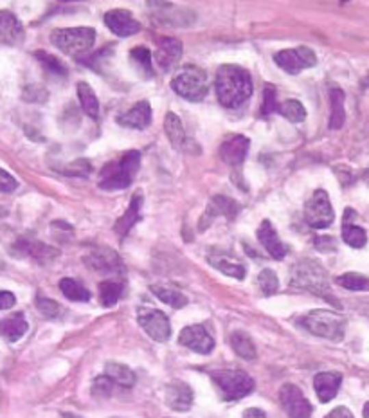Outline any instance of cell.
Here are the masks:
<instances>
[{"label": "cell", "mask_w": 369, "mask_h": 418, "mask_svg": "<svg viewBox=\"0 0 369 418\" xmlns=\"http://www.w3.org/2000/svg\"><path fill=\"white\" fill-rule=\"evenodd\" d=\"M362 413H364V418H369V402L364 406V411H362Z\"/></svg>", "instance_id": "cell-49"}, {"label": "cell", "mask_w": 369, "mask_h": 418, "mask_svg": "<svg viewBox=\"0 0 369 418\" xmlns=\"http://www.w3.org/2000/svg\"><path fill=\"white\" fill-rule=\"evenodd\" d=\"M301 325L314 336L325 337V339L335 341V343L344 339L346 319L337 312L311 310L303 317Z\"/></svg>", "instance_id": "cell-4"}, {"label": "cell", "mask_w": 369, "mask_h": 418, "mask_svg": "<svg viewBox=\"0 0 369 418\" xmlns=\"http://www.w3.org/2000/svg\"><path fill=\"white\" fill-rule=\"evenodd\" d=\"M207 262L211 263L214 269H218L220 273H224L225 276L236 278V280H243V278L247 276V269H245V265L227 253L209 254Z\"/></svg>", "instance_id": "cell-23"}, {"label": "cell", "mask_w": 369, "mask_h": 418, "mask_svg": "<svg viewBox=\"0 0 369 418\" xmlns=\"http://www.w3.org/2000/svg\"><path fill=\"white\" fill-rule=\"evenodd\" d=\"M290 283L292 287L303 288V291H308L311 292V294L322 296L325 299H328V302L331 299L328 274H326L321 263L316 262V260H301V262H297L296 265H294V269H292ZM331 302H333V299H331Z\"/></svg>", "instance_id": "cell-3"}, {"label": "cell", "mask_w": 369, "mask_h": 418, "mask_svg": "<svg viewBox=\"0 0 369 418\" xmlns=\"http://www.w3.org/2000/svg\"><path fill=\"white\" fill-rule=\"evenodd\" d=\"M150 288L162 303L173 306V308H182V306L188 305V297L182 292L175 291V288L162 287V285H151Z\"/></svg>", "instance_id": "cell-32"}, {"label": "cell", "mask_w": 369, "mask_h": 418, "mask_svg": "<svg viewBox=\"0 0 369 418\" xmlns=\"http://www.w3.org/2000/svg\"><path fill=\"white\" fill-rule=\"evenodd\" d=\"M141 164V153L137 150H130L123 153L121 159L107 162L99 171V188L105 191H119L125 190L131 184L133 177L139 171Z\"/></svg>", "instance_id": "cell-2"}, {"label": "cell", "mask_w": 369, "mask_h": 418, "mask_svg": "<svg viewBox=\"0 0 369 418\" xmlns=\"http://www.w3.org/2000/svg\"><path fill=\"white\" fill-rule=\"evenodd\" d=\"M139 325L157 343H166L171 337L170 319L161 310L153 308H141L139 310Z\"/></svg>", "instance_id": "cell-10"}, {"label": "cell", "mask_w": 369, "mask_h": 418, "mask_svg": "<svg viewBox=\"0 0 369 418\" xmlns=\"http://www.w3.org/2000/svg\"><path fill=\"white\" fill-rule=\"evenodd\" d=\"M25 101H45L47 99V90L42 87H29L24 90Z\"/></svg>", "instance_id": "cell-45"}, {"label": "cell", "mask_w": 369, "mask_h": 418, "mask_svg": "<svg viewBox=\"0 0 369 418\" xmlns=\"http://www.w3.org/2000/svg\"><path fill=\"white\" fill-rule=\"evenodd\" d=\"M257 285L262 288V292L265 296H272L276 294L277 288H279V280H277L276 273L270 271V269H263L259 276H257Z\"/></svg>", "instance_id": "cell-38"}, {"label": "cell", "mask_w": 369, "mask_h": 418, "mask_svg": "<svg viewBox=\"0 0 369 418\" xmlns=\"http://www.w3.org/2000/svg\"><path fill=\"white\" fill-rule=\"evenodd\" d=\"M117 123L121 127H130L137 128V130H142L151 123V107L148 101H139L136 103L130 110H127L125 114H119L117 116Z\"/></svg>", "instance_id": "cell-20"}, {"label": "cell", "mask_w": 369, "mask_h": 418, "mask_svg": "<svg viewBox=\"0 0 369 418\" xmlns=\"http://www.w3.org/2000/svg\"><path fill=\"white\" fill-rule=\"evenodd\" d=\"M18 188V182L13 175L0 168V193H13Z\"/></svg>", "instance_id": "cell-42"}, {"label": "cell", "mask_w": 369, "mask_h": 418, "mask_svg": "<svg viewBox=\"0 0 369 418\" xmlns=\"http://www.w3.org/2000/svg\"><path fill=\"white\" fill-rule=\"evenodd\" d=\"M123 288H125L123 287V283L112 282V280L99 283V302H101V305L103 306L116 305V303L119 302V297H121Z\"/></svg>", "instance_id": "cell-34"}, {"label": "cell", "mask_w": 369, "mask_h": 418, "mask_svg": "<svg viewBox=\"0 0 369 418\" xmlns=\"http://www.w3.org/2000/svg\"><path fill=\"white\" fill-rule=\"evenodd\" d=\"M142 191H136L133 193V197H131V202L130 206H128V209L125 211V214H123L121 219L116 222V233L119 234V236H125V234H128V231H130L133 225L141 220V208H142Z\"/></svg>", "instance_id": "cell-24"}, {"label": "cell", "mask_w": 369, "mask_h": 418, "mask_svg": "<svg viewBox=\"0 0 369 418\" xmlns=\"http://www.w3.org/2000/svg\"><path fill=\"white\" fill-rule=\"evenodd\" d=\"M340 287L348 288V291H359V292H369V278L362 276L357 273H346L335 280Z\"/></svg>", "instance_id": "cell-36"}, {"label": "cell", "mask_w": 369, "mask_h": 418, "mask_svg": "<svg viewBox=\"0 0 369 418\" xmlns=\"http://www.w3.org/2000/svg\"><path fill=\"white\" fill-rule=\"evenodd\" d=\"M257 240L263 247L267 249V253L274 258V260H283L287 254V247L285 243L279 240L276 228H274L268 220H263L262 225L257 228Z\"/></svg>", "instance_id": "cell-19"}, {"label": "cell", "mask_w": 369, "mask_h": 418, "mask_svg": "<svg viewBox=\"0 0 369 418\" xmlns=\"http://www.w3.org/2000/svg\"><path fill=\"white\" fill-rule=\"evenodd\" d=\"M325 418H353V415H351V411L348 408H335L331 413L326 415Z\"/></svg>", "instance_id": "cell-47"}, {"label": "cell", "mask_w": 369, "mask_h": 418, "mask_svg": "<svg viewBox=\"0 0 369 418\" xmlns=\"http://www.w3.org/2000/svg\"><path fill=\"white\" fill-rule=\"evenodd\" d=\"M182 56V44L177 38H170V36H162L157 40V49L153 53V60H155L157 67L161 71H170L177 65V62Z\"/></svg>", "instance_id": "cell-13"}, {"label": "cell", "mask_w": 369, "mask_h": 418, "mask_svg": "<svg viewBox=\"0 0 369 418\" xmlns=\"http://www.w3.org/2000/svg\"><path fill=\"white\" fill-rule=\"evenodd\" d=\"M238 204L234 202V200L231 199H225V197H222V195H218V197H214L211 202H209L207 209H205V214L204 219H202V229L207 228V224L213 220V217L216 219L218 214H224V217H227V219H234L236 217V213H238Z\"/></svg>", "instance_id": "cell-25"}, {"label": "cell", "mask_w": 369, "mask_h": 418, "mask_svg": "<svg viewBox=\"0 0 369 418\" xmlns=\"http://www.w3.org/2000/svg\"><path fill=\"white\" fill-rule=\"evenodd\" d=\"M340 382H342V377H340V373H335V371L317 373L316 379H314V388H316L319 400L321 402H330V400L335 399V395L339 393Z\"/></svg>", "instance_id": "cell-21"}, {"label": "cell", "mask_w": 369, "mask_h": 418, "mask_svg": "<svg viewBox=\"0 0 369 418\" xmlns=\"http://www.w3.org/2000/svg\"><path fill=\"white\" fill-rule=\"evenodd\" d=\"M105 375L110 377L116 384L123 386V388H131L136 384V373L128 366L119 365V362H108L105 366Z\"/></svg>", "instance_id": "cell-29"}, {"label": "cell", "mask_w": 369, "mask_h": 418, "mask_svg": "<svg viewBox=\"0 0 369 418\" xmlns=\"http://www.w3.org/2000/svg\"><path fill=\"white\" fill-rule=\"evenodd\" d=\"M179 341L180 345H184L186 348L202 355L211 354L214 348V339L209 336V332L202 325L186 326L184 330L180 332Z\"/></svg>", "instance_id": "cell-12"}, {"label": "cell", "mask_w": 369, "mask_h": 418, "mask_svg": "<svg viewBox=\"0 0 369 418\" xmlns=\"http://www.w3.org/2000/svg\"><path fill=\"white\" fill-rule=\"evenodd\" d=\"M24 42V27L11 11H0V44L20 45Z\"/></svg>", "instance_id": "cell-18"}, {"label": "cell", "mask_w": 369, "mask_h": 418, "mask_svg": "<svg viewBox=\"0 0 369 418\" xmlns=\"http://www.w3.org/2000/svg\"><path fill=\"white\" fill-rule=\"evenodd\" d=\"M216 96L225 108H238L253 94V79L238 65H222L216 73Z\"/></svg>", "instance_id": "cell-1"}, {"label": "cell", "mask_w": 369, "mask_h": 418, "mask_svg": "<svg viewBox=\"0 0 369 418\" xmlns=\"http://www.w3.org/2000/svg\"><path fill=\"white\" fill-rule=\"evenodd\" d=\"M114 382L110 377H107V375H101V377H97L96 380H94L92 384V395L96 397V399H107V397H110L114 391Z\"/></svg>", "instance_id": "cell-40"}, {"label": "cell", "mask_w": 369, "mask_h": 418, "mask_svg": "<svg viewBox=\"0 0 369 418\" xmlns=\"http://www.w3.org/2000/svg\"><path fill=\"white\" fill-rule=\"evenodd\" d=\"M16 303V297L13 292L0 291V310H10Z\"/></svg>", "instance_id": "cell-46"}, {"label": "cell", "mask_w": 369, "mask_h": 418, "mask_svg": "<svg viewBox=\"0 0 369 418\" xmlns=\"http://www.w3.org/2000/svg\"><path fill=\"white\" fill-rule=\"evenodd\" d=\"M243 418H267V417H265V413H263L262 409L251 408L243 413Z\"/></svg>", "instance_id": "cell-48"}, {"label": "cell", "mask_w": 369, "mask_h": 418, "mask_svg": "<svg viewBox=\"0 0 369 418\" xmlns=\"http://www.w3.org/2000/svg\"><path fill=\"white\" fill-rule=\"evenodd\" d=\"M60 291L64 292V296L68 297L71 302H88L90 299V292L83 287L81 283L71 278H64L60 282Z\"/></svg>", "instance_id": "cell-33"}, {"label": "cell", "mask_w": 369, "mask_h": 418, "mask_svg": "<svg viewBox=\"0 0 369 418\" xmlns=\"http://www.w3.org/2000/svg\"><path fill=\"white\" fill-rule=\"evenodd\" d=\"M131 62L136 64V67L141 71L142 76L151 78L153 76V65H151V53L146 47H136L130 51Z\"/></svg>", "instance_id": "cell-35"}, {"label": "cell", "mask_w": 369, "mask_h": 418, "mask_svg": "<svg viewBox=\"0 0 369 418\" xmlns=\"http://www.w3.org/2000/svg\"><path fill=\"white\" fill-rule=\"evenodd\" d=\"M279 402L290 418H310L311 404L296 384H285L279 389Z\"/></svg>", "instance_id": "cell-11"}, {"label": "cell", "mask_w": 369, "mask_h": 418, "mask_svg": "<svg viewBox=\"0 0 369 418\" xmlns=\"http://www.w3.org/2000/svg\"><path fill=\"white\" fill-rule=\"evenodd\" d=\"M277 105L276 103V90H274L272 87H267L265 88V101H263V107H262V116H267V114L274 112V110H277Z\"/></svg>", "instance_id": "cell-43"}, {"label": "cell", "mask_w": 369, "mask_h": 418, "mask_svg": "<svg viewBox=\"0 0 369 418\" xmlns=\"http://www.w3.org/2000/svg\"><path fill=\"white\" fill-rule=\"evenodd\" d=\"M164 132L168 139H170L171 146L177 148L180 151H199V146L191 143V139H188L186 136V130L182 127V121H180L177 114L168 112L164 117Z\"/></svg>", "instance_id": "cell-15"}, {"label": "cell", "mask_w": 369, "mask_h": 418, "mask_svg": "<svg viewBox=\"0 0 369 418\" xmlns=\"http://www.w3.org/2000/svg\"><path fill=\"white\" fill-rule=\"evenodd\" d=\"M330 105H331V114H330V128L339 130L346 121V112H344V93L340 88H331L330 90Z\"/></svg>", "instance_id": "cell-27"}, {"label": "cell", "mask_w": 369, "mask_h": 418, "mask_svg": "<svg viewBox=\"0 0 369 418\" xmlns=\"http://www.w3.org/2000/svg\"><path fill=\"white\" fill-rule=\"evenodd\" d=\"M51 42L62 53L78 56L92 49L96 42V31L92 27H71V29H56L51 33Z\"/></svg>", "instance_id": "cell-6"}, {"label": "cell", "mask_w": 369, "mask_h": 418, "mask_svg": "<svg viewBox=\"0 0 369 418\" xmlns=\"http://www.w3.org/2000/svg\"><path fill=\"white\" fill-rule=\"evenodd\" d=\"M71 170H67L65 173L67 175H78V177H87L90 173V162L85 161V159H78L76 162L68 166Z\"/></svg>", "instance_id": "cell-44"}, {"label": "cell", "mask_w": 369, "mask_h": 418, "mask_svg": "<svg viewBox=\"0 0 369 418\" xmlns=\"http://www.w3.org/2000/svg\"><path fill=\"white\" fill-rule=\"evenodd\" d=\"M166 404L175 411H188L193 404V391L182 380H173L164 389Z\"/></svg>", "instance_id": "cell-17"}, {"label": "cell", "mask_w": 369, "mask_h": 418, "mask_svg": "<svg viewBox=\"0 0 369 418\" xmlns=\"http://www.w3.org/2000/svg\"><path fill=\"white\" fill-rule=\"evenodd\" d=\"M78 97L79 103H81L83 112L87 114L88 117H92V119H97L99 117V101H97L96 93H94L88 83H78Z\"/></svg>", "instance_id": "cell-28"}, {"label": "cell", "mask_w": 369, "mask_h": 418, "mask_svg": "<svg viewBox=\"0 0 369 418\" xmlns=\"http://www.w3.org/2000/svg\"><path fill=\"white\" fill-rule=\"evenodd\" d=\"M34 56H36V58L40 60V64L44 65L47 71H51V73L60 74V76H65V74H67V69H65V65L62 64L56 56H53V54L45 53V51H36Z\"/></svg>", "instance_id": "cell-39"}, {"label": "cell", "mask_w": 369, "mask_h": 418, "mask_svg": "<svg viewBox=\"0 0 369 418\" xmlns=\"http://www.w3.org/2000/svg\"><path fill=\"white\" fill-rule=\"evenodd\" d=\"M277 112L281 114L283 117H287L288 121L292 123H301L305 121L306 117L305 107H303L299 101H296V99H288V101L281 103V105L277 107Z\"/></svg>", "instance_id": "cell-37"}, {"label": "cell", "mask_w": 369, "mask_h": 418, "mask_svg": "<svg viewBox=\"0 0 369 418\" xmlns=\"http://www.w3.org/2000/svg\"><path fill=\"white\" fill-rule=\"evenodd\" d=\"M231 346H233V350L236 352V355H240L242 359H256V346H254L253 339H251L245 332H233V334H231Z\"/></svg>", "instance_id": "cell-30"}, {"label": "cell", "mask_w": 369, "mask_h": 418, "mask_svg": "<svg viewBox=\"0 0 369 418\" xmlns=\"http://www.w3.org/2000/svg\"><path fill=\"white\" fill-rule=\"evenodd\" d=\"M171 88L179 94L180 97H184L188 101H202L207 96L209 82L205 71L194 65H186L177 73V76L171 82Z\"/></svg>", "instance_id": "cell-5"}, {"label": "cell", "mask_w": 369, "mask_h": 418, "mask_svg": "<svg viewBox=\"0 0 369 418\" xmlns=\"http://www.w3.org/2000/svg\"><path fill=\"white\" fill-rule=\"evenodd\" d=\"M342 240H344L350 247L360 249L368 243V234H366V231L360 228V225L351 224L350 219L346 217L344 222H342Z\"/></svg>", "instance_id": "cell-31"}, {"label": "cell", "mask_w": 369, "mask_h": 418, "mask_svg": "<svg viewBox=\"0 0 369 418\" xmlns=\"http://www.w3.org/2000/svg\"><path fill=\"white\" fill-rule=\"evenodd\" d=\"M83 262L94 271H101V273H110V271H117V267H121V260H119L117 253H114L112 249L108 247H99L97 251L83 258Z\"/></svg>", "instance_id": "cell-22"}, {"label": "cell", "mask_w": 369, "mask_h": 418, "mask_svg": "<svg viewBox=\"0 0 369 418\" xmlns=\"http://www.w3.org/2000/svg\"><path fill=\"white\" fill-rule=\"evenodd\" d=\"M36 306H38V310L45 317H56L60 314V305L56 302H53V299H49V297L40 296L36 299Z\"/></svg>", "instance_id": "cell-41"}, {"label": "cell", "mask_w": 369, "mask_h": 418, "mask_svg": "<svg viewBox=\"0 0 369 418\" xmlns=\"http://www.w3.org/2000/svg\"><path fill=\"white\" fill-rule=\"evenodd\" d=\"M305 219L308 225L316 229H325L333 224L335 213L330 204L328 193L325 190H317L305 206Z\"/></svg>", "instance_id": "cell-8"}, {"label": "cell", "mask_w": 369, "mask_h": 418, "mask_svg": "<svg viewBox=\"0 0 369 418\" xmlns=\"http://www.w3.org/2000/svg\"><path fill=\"white\" fill-rule=\"evenodd\" d=\"M276 64L287 71L288 74H297L310 69L317 64L316 53L310 47H297V49H287V51H279L274 56Z\"/></svg>", "instance_id": "cell-9"}, {"label": "cell", "mask_w": 369, "mask_h": 418, "mask_svg": "<svg viewBox=\"0 0 369 418\" xmlns=\"http://www.w3.org/2000/svg\"><path fill=\"white\" fill-rule=\"evenodd\" d=\"M251 141L245 136H231L220 146V157L225 164L240 166L249 153Z\"/></svg>", "instance_id": "cell-16"}, {"label": "cell", "mask_w": 369, "mask_h": 418, "mask_svg": "<svg viewBox=\"0 0 369 418\" xmlns=\"http://www.w3.org/2000/svg\"><path fill=\"white\" fill-rule=\"evenodd\" d=\"M27 328H29V325L25 321L24 314H13V316L0 321V336L10 343H16L20 337H24Z\"/></svg>", "instance_id": "cell-26"}, {"label": "cell", "mask_w": 369, "mask_h": 418, "mask_svg": "<svg viewBox=\"0 0 369 418\" xmlns=\"http://www.w3.org/2000/svg\"><path fill=\"white\" fill-rule=\"evenodd\" d=\"M213 380L225 400H240L254 389L253 377L242 370L214 371Z\"/></svg>", "instance_id": "cell-7"}, {"label": "cell", "mask_w": 369, "mask_h": 418, "mask_svg": "<svg viewBox=\"0 0 369 418\" xmlns=\"http://www.w3.org/2000/svg\"><path fill=\"white\" fill-rule=\"evenodd\" d=\"M105 24L117 36H131L141 31V24L127 10H110L105 13Z\"/></svg>", "instance_id": "cell-14"}]
</instances>
